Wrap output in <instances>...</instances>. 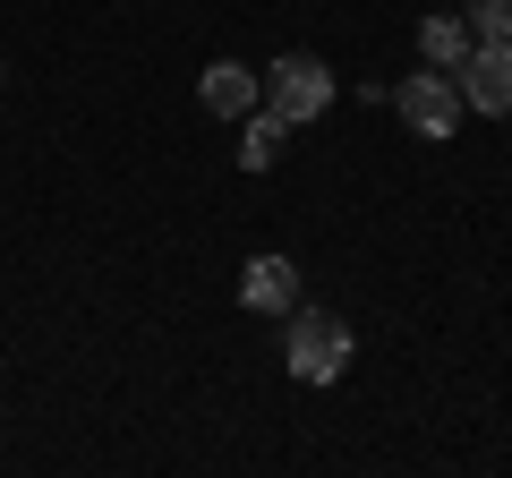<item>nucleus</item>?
<instances>
[{"mask_svg":"<svg viewBox=\"0 0 512 478\" xmlns=\"http://www.w3.org/2000/svg\"><path fill=\"white\" fill-rule=\"evenodd\" d=\"M342 368H350V325L333 308H308L299 299L291 308V376L299 385H333Z\"/></svg>","mask_w":512,"mask_h":478,"instance_id":"nucleus-1","label":"nucleus"},{"mask_svg":"<svg viewBox=\"0 0 512 478\" xmlns=\"http://www.w3.org/2000/svg\"><path fill=\"white\" fill-rule=\"evenodd\" d=\"M265 103H274L291 129H299V120H325V103H333V69H325L316 52H282L274 69H265Z\"/></svg>","mask_w":512,"mask_h":478,"instance_id":"nucleus-2","label":"nucleus"},{"mask_svg":"<svg viewBox=\"0 0 512 478\" xmlns=\"http://www.w3.org/2000/svg\"><path fill=\"white\" fill-rule=\"evenodd\" d=\"M393 111H402L419 137H453V129H461V86H453V69L427 60L419 77H402V86H393Z\"/></svg>","mask_w":512,"mask_h":478,"instance_id":"nucleus-3","label":"nucleus"},{"mask_svg":"<svg viewBox=\"0 0 512 478\" xmlns=\"http://www.w3.org/2000/svg\"><path fill=\"white\" fill-rule=\"evenodd\" d=\"M453 86H461L470 111L504 120V111H512V43H470V60L453 69Z\"/></svg>","mask_w":512,"mask_h":478,"instance_id":"nucleus-4","label":"nucleus"},{"mask_svg":"<svg viewBox=\"0 0 512 478\" xmlns=\"http://www.w3.org/2000/svg\"><path fill=\"white\" fill-rule=\"evenodd\" d=\"M239 308H248V316H291L299 308V265L291 257H248V274H239Z\"/></svg>","mask_w":512,"mask_h":478,"instance_id":"nucleus-5","label":"nucleus"},{"mask_svg":"<svg viewBox=\"0 0 512 478\" xmlns=\"http://www.w3.org/2000/svg\"><path fill=\"white\" fill-rule=\"evenodd\" d=\"M256 86H265V77H256L248 60H214V69L197 77L205 111H222V120H248V111H256Z\"/></svg>","mask_w":512,"mask_h":478,"instance_id":"nucleus-6","label":"nucleus"},{"mask_svg":"<svg viewBox=\"0 0 512 478\" xmlns=\"http://www.w3.org/2000/svg\"><path fill=\"white\" fill-rule=\"evenodd\" d=\"M282 146H291V120H282L274 103L248 111V137H239V171H274V163H282Z\"/></svg>","mask_w":512,"mask_h":478,"instance_id":"nucleus-7","label":"nucleus"},{"mask_svg":"<svg viewBox=\"0 0 512 478\" xmlns=\"http://www.w3.org/2000/svg\"><path fill=\"white\" fill-rule=\"evenodd\" d=\"M470 43H478L470 18H427V26H419V52L436 60V69H461V60H470Z\"/></svg>","mask_w":512,"mask_h":478,"instance_id":"nucleus-8","label":"nucleus"},{"mask_svg":"<svg viewBox=\"0 0 512 478\" xmlns=\"http://www.w3.org/2000/svg\"><path fill=\"white\" fill-rule=\"evenodd\" d=\"M461 18H470V35H478V43H512V0H470Z\"/></svg>","mask_w":512,"mask_h":478,"instance_id":"nucleus-9","label":"nucleus"}]
</instances>
